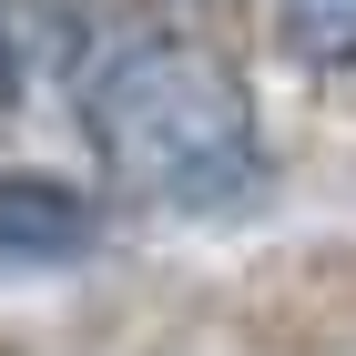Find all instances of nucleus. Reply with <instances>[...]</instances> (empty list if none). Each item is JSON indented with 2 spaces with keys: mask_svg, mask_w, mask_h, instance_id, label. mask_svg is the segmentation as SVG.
<instances>
[{
  "mask_svg": "<svg viewBox=\"0 0 356 356\" xmlns=\"http://www.w3.org/2000/svg\"><path fill=\"white\" fill-rule=\"evenodd\" d=\"M102 245V193L41 163H0V265H82Z\"/></svg>",
  "mask_w": 356,
  "mask_h": 356,
  "instance_id": "nucleus-3",
  "label": "nucleus"
},
{
  "mask_svg": "<svg viewBox=\"0 0 356 356\" xmlns=\"http://www.w3.org/2000/svg\"><path fill=\"white\" fill-rule=\"evenodd\" d=\"M82 143L112 184L184 224H224L265 204V112L245 72L193 31H133L82 72Z\"/></svg>",
  "mask_w": 356,
  "mask_h": 356,
  "instance_id": "nucleus-1",
  "label": "nucleus"
},
{
  "mask_svg": "<svg viewBox=\"0 0 356 356\" xmlns=\"http://www.w3.org/2000/svg\"><path fill=\"white\" fill-rule=\"evenodd\" d=\"M275 41L305 72H356V0H275Z\"/></svg>",
  "mask_w": 356,
  "mask_h": 356,
  "instance_id": "nucleus-4",
  "label": "nucleus"
},
{
  "mask_svg": "<svg viewBox=\"0 0 356 356\" xmlns=\"http://www.w3.org/2000/svg\"><path fill=\"white\" fill-rule=\"evenodd\" d=\"M21 102V51H10V21H0V112Z\"/></svg>",
  "mask_w": 356,
  "mask_h": 356,
  "instance_id": "nucleus-5",
  "label": "nucleus"
},
{
  "mask_svg": "<svg viewBox=\"0 0 356 356\" xmlns=\"http://www.w3.org/2000/svg\"><path fill=\"white\" fill-rule=\"evenodd\" d=\"M224 336L245 356H356V234L245 265L224 296Z\"/></svg>",
  "mask_w": 356,
  "mask_h": 356,
  "instance_id": "nucleus-2",
  "label": "nucleus"
}]
</instances>
